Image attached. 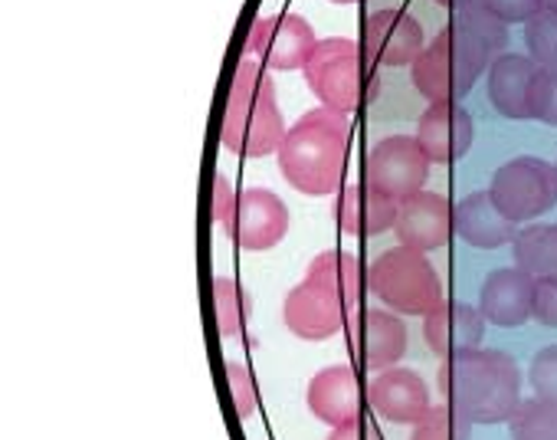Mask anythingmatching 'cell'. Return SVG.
Listing matches in <instances>:
<instances>
[{"mask_svg": "<svg viewBox=\"0 0 557 440\" xmlns=\"http://www.w3.org/2000/svg\"><path fill=\"white\" fill-rule=\"evenodd\" d=\"M413 138L433 164H453L466 158V151L472 148L475 125L462 102H436L426 106V112L420 115Z\"/></svg>", "mask_w": 557, "mask_h": 440, "instance_id": "obj_17", "label": "cell"}, {"mask_svg": "<svg viewBox=\"0 0 557 440\" xmlns=\"http://www.w3.org/2000/svg\"><path fill=\"white\" fill-rule=\"evenodd\" d=\"M368 404L384 420L410 424V427H417L433 411V398H430L426 381L417 371L397 368V365L374 371V378L368 381Z\"/></svg>", "mask_w": 557, "mask_h": 440, "instance_id": "obj_15", "label": "cell"}, {"mask_svg": "<svg viewBox=\"0 0 557 440\" xmlns=\"http://www.w3.org/2000/svg\"><path fill=\"white\" fill-rule=\"evenodd\" d=\"M443 404L469 424H508L521 404V368L502 349H469L443 358L436 371Z\"/></svg>", "mask_w": 557, "mask_h": 440, "instance_id": "obj_1", "label": "cell"}, {"mask_svg": "<svg viewBox=\"0 0 557 440\" xmlns=\"http://www.w3.org/2000/svg\"><path fill=\"white\" fill-rule=\"evenodd\" d=\"M453 228L459 241H466L475 250L508 247L518 234V224L502 213L488 191H472L459 204H453Z\"/></svg>", "mask_w": 557, "mask_h": 440, "instance_id": "obj_20", "label": "cell"}, {"mask_svg": "<svg viewBox=\"0 0 557 440\" xmlns=\"http://www.w3.org/2000/svg\"><path fill=\"white\" fill-rule=\"evenodd\" d=\"M368 290L397 316H430L443 303V280L426 254L394 247L368 267Z\"/></svg>", "mask_w": 557, "mask_h": 440, "instance_id": "obj_6", "label": "cell"}, {"mask_svg": "<svg viewBox=\"0 0 557 440\" xmlns=\"http://www.w3.org/2000/svg\"><path fill=\"white\" fill-rule=\"evenodd\" d=\"M236 210H239V194L233 191V184L226 178L213 181V224L230 237L233 224H236Z\"/></svg>", "mask_w": 557, "mask_h": 440, "instance_id": "obj_33", "label": "cell"}, {"mask_svg": "<svg viewBox=\"0 0 557 440\" xmlns=\"http://www.w3.org/2000/svg\"><path fill=\"white\" fill-rule=\"evenodd\" d=\"M289 234V207L269 187H246L239 194V210L230 241L249 254H265L283 244Z\"/></svg>", "mask_w": 557, "mask_h": 440, "instance_id": "obj_12", "label": "cell"}, {"mask_svg": "<svg viewBox=\"0 0 557 440\" xmlns=\"http://www.w3.org/2000/svg\"><path fill=\"white\" fill-rule=\"evenodd\" d=\"M554 168H557V161H554Z\"/></svg>", "mask_w": 557, "mask_h": 440, "instance_id": "obj_40", "label": "cell"}, {"mask_svg": "<svg viewBox=\"0 0 557 440\" xmlns=\"http://www.w3.org/2000/svg\"><path fill=\"white\" fill-rule=\"evenodd\" d=\"M430 158L410 135H391L381 138L368 158H364V184L387 194L391 200H404L417 191H423L430 178Z\"/></svg>", "mask_w": 557, "mask_h": 440, "instance_id": "obj_8", "label": "cell"}, {"mask_svg": "<svg viewBox=\"0 0 557 440\" xmlns=\"http://www.w3.org/2000/svg\"><path fill=\"white\" fill-rule=\"evenodd\" d=\"M524 47L537 70H557V11L544 8L524 24Z\"/></svg>", "mask_w": 557, "mask_h": 440, "instance_id": "obj_27", "label": "cell"}, {"mask_svg": "<svg viewBox=\"0 0 557 440\" xmlns=\"http://www.w3.org/2000/svg\"><path fill=\"white\" fill-rule=\"evenodd\" d=\"M469 427H472V424H469L462 414H456L449 404H443V407H433V411L413 427L410 440H469V437H472Z\"/></svg>", "mask_w": 557, "mask_h": 440, "instance_id": "obj_29", "label": "cell"}, {"mask_svg": "<svg viewBox=\"0 0 557 440\" xmlns=\"http://www.w3.org/2000/svg\"><path fill=\"white\" fill-rule=\"evenodd\" d=\"M423 339L440 358L479 349L485 339V316L479 306L443 300L430 316H423Z\"/></svg>", "mask_w": 557, "mask_h": 440, "instance_id": "obj_19", "label": "cell"}, {"mask_svg": "<svg viewBox=\"0 0 557 440\" xmlns=\"http://www.w3.org/2000/svg\"><path fill=\"white\" fill-rule=\"evenodd\" d=\"M531 319L544 329H557V280H534Z\"/></svg>", "mask_w": 557, "mask_h": 440, "instance_id": "obj_35", "label": "cell"}, {"mask_svg": "<svg viewBox=\"0 0 557 440\" xmlns=\"http://www.w3.org/2000/svg\"><path fill=\"white\" fill-rule=\"evenodd\" d=\"M371 60L361 50V44L345 40V37H329L319 40L309 63H306V83L312 96L342 115H355L368 106L374 96V73Z\"/></svg>", "mask_w": 557, "mask_h": 440, "instance_id": "obj_5", "label": "cell"}, {"mask_svg": "<svg viewBox=\"0 0 557 440\" xmlns=\"http://www.w3.org/2000/svg\"><path fill=\"white\" fill-rule=\"evenodd\" d=\"M329 440H381V433L361 417L355 424H345V427H332Z\"/></svg>", "mask_w": 557, "mask_h": 440, "instance_id": "obj_36", "label": "cell"}, {"mask_svg": "<svg viewBox=\"0 0 557 440\" xmlns=\"http://www.w3.org/2000/svg\"><path fill=\"white\" fill-rule=\"evenodd\" d=\"M528 384L534 398L557 404V345H544L541 352H534L528 365Z\"/></svg>", "mask_w": 557, "mask_h": 440, "instance_id": "obj_30", "label": "cell"}, {"mask_svg": "<svg viewBox=\"0 0 557 440\" xmlns=\"http://www.w3.org/2000/svg\"><path fill=\"white\" fill-rule=\"evenodd\" d=\"M223 371H226V388H230V398H233V404H236L239 420H249V417L256 414V404H259L249 368L239 365V362H230Z\"/></svg>", "mask_w": 557, "mask_h": 440, "instance_id": "obj_32", "label": "cell"}, {"mask_svg": "<svg viewBox=\"0 0 557 440\" xmlns=\"http://www.w3.org/2000/svg\"><path fill=\"white\" fill-rule=\"evenodd\" d=\"M531 119L557 129V70H537L531 86Z\"/></svg>", "mask_w": 557, "mask_h": 440, "instance_id": "obj_31", "label": "cell"}, {"mask_svg": "<svg viewBox=\"0 0 557 440\" xmlns=\"http://www.w3.org/2000/svg\"><path fill=\"white\" fill-rule=\"evenodd\" d=\"M397 204L368 184H351L338 194V228L351 237H381L397 224Z\"/></svg>", "mask_w": 557, "mask_h": 440, "instance_id": "obj_22", "label": "cell"}, {"mask_svg": "<svg viewBox=\"0 0 557 440\" xmlns=\"http://www.w3.org/2000/svg\"><path fill=\"white\" fill-rule=\"evenodd\" d=\"M511 440H557V404L544 398H528L508 420Z\"/></svg>", "mask_w": 557, "mask_h": 440, "instance_id": "obj_26", "label": "cell"}, {"mask_svg": "<svg viewBox=\"0 0 557 440\" xmlns=\"http://www.w3.org/2000/svg\"><path fill=\"white\" fill-rule=\"evenodd\" d=\"M351 148V122L335 109L306 112L278 145V171L309 197H329L342 187Z\"/></svg>", "mask_w": 557, "mask_h": 440, "instance_id": "obj_2", "label": "cell"}, {"mask_svg": "<svg viewBox=\"0 0 557 440\" xmlns=\"http://www.w3.org/2000/svg\"><path fill=\"white\" fill-rule=\"evenodd\" d=\"M213 319H216V332L223 339H236L246 329L249 296L230 277H216L213 280Z\"/></svg>", "mask_w": 557, "mask_h": 440, "instance_id": "obj_25", "label": "cell"}, {"mask_svg": "<svg viewBox=\"0 0 557 440\" xmlns=\"http://www.w3.org/2000/svg\"><path fill=\"white\" fill-rule=\"evenodd\" d=\"M453 17L462 21L466 27H472V30L495 50V57L505 53V47H508V24L498 21V17L482 4V0H466V4L453 8Z\"/></svg>", "mask_w": 557, "mask_h": 440, "instance_id": "obj_28", "label": "cell"}, {"mask_svg": "<svg viewBox=\"0 0 557 440\" xmlns=\"http://www.w3.org/2000/svg\"><path fill=\"white\" fill-rule=\"evenodd\" d=\"M482 4L498 17L505 21L508 27L511 24H528L531 17H537L544 11V0H482Z\"/></svg>", "mask_w": 557, "mask_h": 440, "instance_id": "obj_34", "label": "cell"}, {"mask_svg": "<svg viewBox=\"0 0 557 440\" xmlns=\"http://www.w3.org/2000/svg\"><path fill=\"white\" fill-rule=\"evenodd\" d=\"M492 60L495 50L472 27L453 17L410 66V80L426 106L462 102L475 89L479 76L488 73Z\"/></svg>", "mask_w": 557, "mask_h": 440, "instance_id": "obj_4", "label": "cell"}, {"mask_svg": "<svg viewBox=\"0 0 557 440\" xmlns=\"http://www.w3.org/2000/svg\"><path fill=\"white\" fill-rule=\"evenodd\" d=\"M488 194L515 224H534L557 204V168L534 155L505 161L488 184Z\"/></svg>", "mask_w": 557, "mask_h": 440, "instance_id": "obj_7", "label": "cell"}, {"mask_svg": "<svg viewBox=\"0 0 557 440\" xmlns=\"http://www.w3.org/2000/svg\"><path fill=\"white\" fill-rule=\"evenodd\" d=\"M537 66L528 53H502L488 66V102L505 119H531V86Z\"/></svg>", "mask_w": 557, "mask_h": 440, "instance_id": "obj_21", "label": "cell"}, {"mask_svg": "<svg viewBox=\"0 0 557 440\" xmlns=\"http://www.w3.org/2000/svg\"><path fill=\"white\" fill-rule=\"evenodd\" d=\"M348 319H351V309L338 296H332L329 290L315 286L312 280H302L299 286H293L286 293L283 322L296 339L325 342V339L345 332Z\"/></svg>", "mask_w": 557, "mask_h": 440, "instance_id": "obj_14", "label": "cell"}, {"mask_svg": "<svg viewBox=\"0 0 557 440\" xmlns=\"http://www.w3.org/2000/svg\"><path fill=\"white\" fill-rule=\"evenodd\" d=\"M511 257L531 280H557V224H524L511 241Z\"/></svg>", "mask_w": 557, "mask_h": 440, "instance_id": "obj_24", "label": "cell"}, {"mask_svg": "<svg viewBox=\"0 0 557 440\" xmlns=\"http://www.w3.org/2000/svg\"><path fill=\"white\" fill-rule=\"evenodd\" d=\"M319 37L312 24L299 14L259 17L246 34V53L256 57L269 73L306 70Z\"/></svg>", "mask_w": 557, "mask_h": 440, "instance_id": "obj_9", "label": "cell"}, {"mask_svg": "<svg viewBox=\"0 0 557 440\" xmlns=\"http://www.w3.org/2000/svg\"><path fill=\"white\" fill-rule=\"evenodd\" d=\"M394 234H397L400 247H410L420 254L443 250L449 244V237L456 234L449 197L436 194V191H417V194L404 197L397 204Z\"/></svg>", "mask_w": 557, "mask_h": 440, "instance_id": "obj_11", "label": "cell"}, {"mask_svg": "<svg viewBox=\"0 0 557 440\" xmlns=\"http://www.w3.org/2000/svg\"><path fill=\"white\" fill-rule=\"evenodd\" d=\"M358 44L374 66H413L426 50V34L407 11L381 8L368 14Z\"/></svg>", "mask_w": 557, "mask_h": 440, "instance_id": "obj_10", "label": "cell"}, {"mask_svg": "<svg viewBox=\"0 0 557 440\" xmlns=\"http://www.w3.org/2000/svg\"><path fill=\"white\" fill-rule=\"evenodd\" d=\"M436 4H440V8H449V11H453V8L466 4V0H436Z\"/></svg>", "mask_w": 557, "mask_h": 440, "instance_id": "obj_37", "label": "cell"}, {"mask_svg": "<svg viewBox=\"0 0 557 440\" xmlns=\"http://www.w3.org/2000/svg\"><path fill=\"white\" fill-rule=\"evenodd\" d=\"M306 280H312L315 286L329 290L332 296H338L351 313L364 303V296L371 293L368 290V270L364 264L355 257V254H345V250H322L309 270H306Z\"/></svg>", "mask_w": 557, "mask_h": 440, "instance_id": "obj_23", "label": "cell"}, {"mask_svg": "<svg viewBox=\"0 0 557 440\" xmlns=\"http://www.w3.org/2000/svg\"><path fill=\"white\" fill-rule=\"evenodd\" d=\"M544 8H550V11H557V0H544Z\"/></svg>", "mask_w": 557, "mask_h": 440, "instance_id": "obj_39", "label": "cell"}, {"mask_svg": "<svg viewBox=\"0 0 557 440\" xmlns=\"http://www.w3.org/2000/svg\"><path fill=\"white\" fill-rule=\"evenodd\" d=\"M332 4H364V0H332Z\"/></svg>", "mask_w": 557, "mask_h": 440, "instance_id": "obj_38", "label": "cell"}, {"mask_svg": "<svg viewBox=\"0 0 557 440\" xmlns=\"http://www.w3.org/2000/svg\"><path fill=\"white\" fill-rule=\"evenodd\" d=\"M348 342L368 371L394 368L410 345L404 316L391 309H355L348 319Z\"/></svg>", "mask_w": 557, "mask_h": 440, "instance_id": "obj_13", "label": "cell"}, {"mask_svg": "<svg viewBox=\"0 0 557 440\" xmlns=\"http://www.w3.org/2000/svg\"><path fill=\"white\" fill-rule=\"evenodd\" d=\"M306 401H309V411L322 424L345 427V424H355L364 417L368 388H361L351 365H329V368L315 371V378L309 381Z\"/></svg>", "mask_w": 557, "mask_h": 440, "instance_id": "obj_16", "label": "cell"}, {"mask_svg": "<svg viewBox=\"0 0 557 440\" xmlns=\"http://www.w3.org/2000/svg\"><path fill=\"white\" fill-rule=\"evenodd\" d=\"M286 132L289 129L283 109L275 102V86L269 80V70L246 53L230 83L223 122H220V145L239 158H265L278 151Z\"/></svg>", "mask_w": 557, "mask_h": 440, "instance_id": "obj_3", "label": "cell"}, {"mask_svg": "<svg viewBox=\"0 0 557 440\" xmlns=\"http://www.w3.org/2000/svg\"><path fill=\"white\" fill-rule=\"evenodd\" d=\"M534 280L521 267H498L479 286V309L488 326L521 329L531 319Z\"/></svg>", "mask_w": 557, "mask_h": 440, "instance_id": "obj_18", "label": "cell"}]
</instances>
